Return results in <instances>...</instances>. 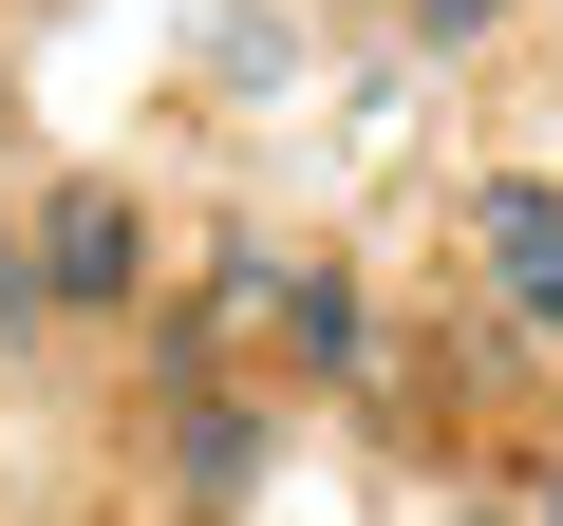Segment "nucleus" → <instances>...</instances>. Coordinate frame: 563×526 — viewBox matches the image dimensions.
I'll use <instances>...</instances> for the list:
<instances>
[{
	"label": "nucleus",
	"mask_w": 563,
	"mask_h": 526,
	"mask_svg": "<svg viewBox=\"0 0 563 526\" xmlns=\"http://www.w3.org/2000/svg\"><path fill=\"white\" fill-rule=\"evenodd\" d=\"M470 263H488V302H507L526 339H563V188H544V169H488V188H470Z\"/></svg>",
	"instance_id": "nucleus-1"
},
{
	"label": "nucleus",
	"mask_w": 563,
	"mask_h": 526,
	"mask_svg": "<svg viewBox=\"0 0 563 526\" xmlns=\"http://www.w3.org/2000/svg\"><path fill=\"white\" fill-rule=\"evenodd\" d=\"M38 263H57V320H132V263H151V244H132V188L76 169V188L38 207Z\"/></svg>",
	"instance_id": "nucleus-2"
},
{
	"label": "nucleus",
	"mask_w": 563,
	"mask_h": 526,
	"mask_svg": "<svg viewBox=\"0 0 563 526\" xmlns=\"http://www.w3.org/2000/svg\"><path fill=\"white\" fill-rule=\"evenodd\" d=\"M225 302L282 339V358H301V376H357L376 358V320H357V283H320V263H301V283H282V263H225Z\"/></svg>",
	"instance_id": "nucleus-3"
},
{
	"label": "nucleus",
	"mask_w": 563,
	"mask_h": 526,
	"mask_svg": "<svg viewBox=\"0 0 563 526\" xmlns=\"http://www.w3.org/2000/svg\"><path fill=\"white\" fill-rule=\"evenodd\" d=\"M57 320V263H38V226H0V339H38Z\"/></svg>",
	"instance_id": "nucleus-4"
},
{
	"label": "nucleus",
	"mask_w": 563,
	"mask_h": 526,
	"mask_svg": "<svg viewBox=\"0 0 563 526\" xmlns=\"http://www.w3.org/2000/svg\"><path fill=\"white\" fill-rule=\"evenodd\" d=\"M507 20V0H413V39H488Z\"/></svg>",
	"instance_id": "nucleus-5"
},
{
	"label": "nucleus",
	"mask_w": 563,
	"mask_h": 526,
	"mask_svg": "<svg viewBox=\"0 0 563 526\" xmlns=\"http://www.w3.org/2000/svg\"><path fill=\"white\" fill-rule=\"evenodd\" d=\"M544 526H563V470H544Z\"/></svg>",
	"instance_id": "nucleus-6"
}]
</instances>
